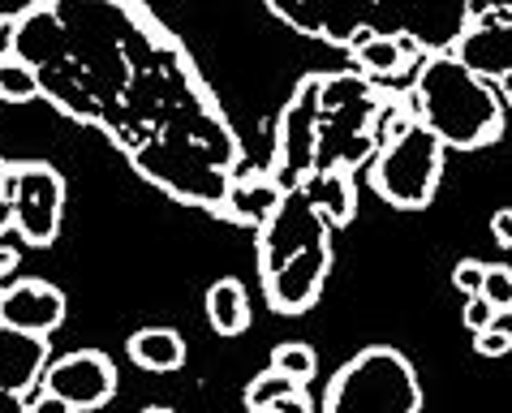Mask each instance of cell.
Returning a JSON list of instances; mask_svg holds the SVG:
<instances>
[{"label": "cell", "instance_id": "obj_1", "mask_svg": "<svg viewBox=\"0 0 512 413\" xmlns=\"http://www.w3.org/2000/svg\"><path fill=\"white\" fill-rule=\"evenodd\" d=\"M263 297L280 315H302L319 302L332 246H327V216L302 190H284L263 220L259 237Z\"/></svg>", "mask_w": 512, "mask_h": 413}, {"label": "cell", "instance_id": "obj_2", "mask_svg": "<svg viewBox=\"0 0 512 413\" xmlns=\"http://www.w3.org/2000/svg\"><path fill=\"white\" fill-rule=\"evenodd\" d=\"M414 108L418 121L444 147L474 151L504 134V108L487 78L469 74L452 52L431 56L414 78Z\"/></svg>", "mask_w": 512, "mask_h": 413}, {"label": "cell", "instance_id": "obj_3", "mask_svg": "<svg viewBox=\"0 0 512 413\" xmlns=\"http://www.w3.org/2000/svg\"><path fill=\"white\" fill-rule=\"evenodd\" d=\"M422 383L405 353L388 345L362 349L327 383L323 413H418Z\"/></svg>", "mask_w": 512, "mask_h": 413}, {"label": "cell", "instance_id": "obj_4", "mask_svg": "<svg viewBox=\"0 0 512 413\" xmlns=\"http://www.w3.org/2000/svg\"><path fill=\"white\" fill-rule=\"evenodd\" d=\"M444 142H439L422 121L401 117L392 138H383L379 155L371 160V190L396 211H422L439 190L444 173Z\"/></svg>", "mask_w": 512, "mask_h": 413}, {"label": "cell", "instance_id": "obj_5", "mask_svg": "<svg viewBox=\"0 0 512 413\" xmlns=\"http://www.w3.org/2000/svg\"><path fill=\"white\" fill-rule=\"evenodd\" d=\"M13 229L26 246L44 250L61 233L65 216V177L52 164H13Z\"/></svg>", "mask_w": 512, "mask_h": 413}, {"label": "cell", "instance_id": "obj_6", "mask_svg": "<svg viewBox=\"0 0 512 413\" xmlns=\"http://www.w3.org/2000/svg\"><path fill=\"white\" fill-rule=\"evenodd\" d=\"M44 388L69 401L78 413H91V409H104L117 396V366H112L108 353L78 349L44 370Z\"/></svg>", "mask_w": 512, "mask_h": 413}, {"label": "cell", "instance_id": "obj_7", "mask_svg": "<svg viewBox=\"0 0 512 413\" xmlns=\"http://www.w3.org/2000/svg\"><path fill=\"white\" fill-rule=\"evenodd\" d=\"M452 56L469 69V74L487 78V82H500L504 74H512V22L508 18H482V22H469Z\"/></svg>", "mask_w": 512, "mask_h": 413}, {"label": "cell", "instance_id": "obj_8", "mask_svg": "<svg viewBox=\"0 0 512 413\" xmlns=\"http://www.w3.org/2000/svg\"><path fill=\"white\" fill-rule=\"evenodd\" d=\"M0 323L48 336L65 323V293L48 280H18L0 289Z\"/></svg>", "mask_w": 512, "mask_h": 413}, {"label": "cell", "instance_id": "obj_9", "mask_svg": "<svg viewBox=\"0 0 512 413\" xmlns=\"http://www.w3.org/2000/svg\"><path fill=\"white\" fill-rule=\"evenodd\" d=\"M48 370V336L0 323V392L26 396Z\"/></svg>", "mask_w": 512, "mask_h": 413}, {"label": "cell", "instance_id": "obj_10", "mask_svg": "<svg viewBox=\"0 0 512 413\" xmlns=\"http://www.w3.org/2000/svg\"><path fill=\"white\" fill-rule=\"evenodd\" d=\"M130 358L134 366L151 370V375H173V370L186 366V340H181L173 327H142L130 336Z\"/></svg>", "mask_w": 512, "mask_h": 413}, {"label": "cell", "instance_id": "obj_11", "mask_svg": "<svg viewBox=\"0 0 512 413\" xmlns=\"http://www.w3.org/2000/svg\"><path fill=\"white\" fill-rule=\"evenodd\" d=\"M207 323L216 327L220 336H241L250 327V297H246V284L224 276L207 289Z\"/></svg>", "mask_w": 512, "mask_h": 413}, {"label": "cell", "instance_id": "obj_12", "mask_svg": "<svg viewBox=\"0 0 512 413\" xmlns=\"http://www.w3.org/2000/svg\"><path fill=\"white\" fill-rule=\"evenodd\" d=\"M414 61V44L401 35H366L358 48H353V65L371 78H396L405 74V65Z\"/></svg>", "mask_w": 512, "mask_h": 413}, {"label": "cell", "instance_id": "obj_13", "mask_svg": "<svg viewBox=\"0 0 512 413\" xmlns=\"http://www.w3.org/2000/svg\"><path fill=\"white\" fill-rule=\"evenodd\" d=\"M39 95V74L35 65L26 61L18 48H5L0 52V99L5 104H26V99Z\"/></svg>", "mask_w": 512, "mask_h": 413}, {"label": "cell", "instance_id": "obj_14", "mask_svg": "<svg viewBox=\"0 0 512 413\" xmlns=\"http://www.w3.org/2000/svg\"><path fill=\"white\" fill-rule=\"evenodd\" d=\"M272 370H280V375H289L297 383H310L319 370V358L306 340H284V345L272 349Z\"/></svg>", "mask_w": 512, "mask_h": 413}, {"label": "cell", "instance_id": "obj_15", "mask_svg": "<svg viewBox=\"0 0 512 413\" xmlns=\"http://www.w3.org/2000/svg\"><path fill=\"white\" fill-rule=\"evenodd\" d=\"M478 293L491 302L495 315H512V267H504V263L487 267V272H482V289Z\"/></svg>", "mask_w": 512, "mask_h": 413}, {"label": "cell", "instance_id": "obj_16", "mask_svg": "<svg viewBox=\"0 0 512 413\" xmlns=\"http://www.w3.org/2000/svg\"><path fill=\"white\" fill-rule=\"evenodd\" d=\"M254 413H315V401H310V392H306V383H297V388L289 392H276L272 401H263Z\"/></svg>", "mask_w": 512, "mask_h": 413}, {"label": "cell", "instance_id": "obj_17", "mask_svg": "<svg viewBox=\"0 0 512 413\" xmlns=\"http://www.w3.org/2000/svg\"><path fill=\"white\" fill-rule=\"evenodd\" d=\"M512 349V332H504V327H482V332H474V353L478 358H504V353Z\"/></svg>", "mask_w": 512, "mask_h": 413}, {"label": "cell", "instance_id": "obj_18", "mask_svg": "<svg viewBox=\"0 0 512 413\" xmlns=\"http://www.w3.org/2000/svg\"><path fill=\"white\" fill-rule=\"evenodd\" d=\"M482 272H487V263H478V259H461L457 267H452V284L465 293V297H474L482 289Z\"/></svg>", "mask_w": 512, "mask_h": 413}, {"label": "cell", "instance_id": "obj_19", "mask_svg": "<svg viewBox=\"0 0 512 413\" xmlns=\"http://www.w3.org/2000/svg\"><path fill=\"white\" fill-rule=\"evenodd\" d=\"M495 319H500V315H495L491 302H487L482 293H474V297L465 302V327H469V332H482V327H491Z\"/></svg>", "mask_w": 512, "mask_h": 413}, {"label": "cell", "instance_id": "obj_20", "mask_svg": "<svg viewBox=\"0 0 512 413\" xmlns=\"http://www.w3.org/2000/svg\"><path fill=\"white\" fill-rule=\"evenodd\" d=\"M9 181H13V164L0 160V237L13 229V190H9Z\"/></svg>", "mask_w": 512, "mask_h": 413}, {"label": "cell", "instance_id": "obj_21", "mask_svg": "<svg viewBox=\"0 0 512 413\" xmlns=\"http://www.w3.org/2000/svg\"><path fill=\"white\" fill-rule=\"evenodd\" d=\"M26 413H78L74 405H69V401H61V396H56V392H39L35 396V401H26Z\"/></svg>", "mask_w": 512, "mask_h": 413}, {"label": "cell", "instance_id": "obj_22", "mask_svg": "<svg viewBox=\"0 0 512 413\" xmlns=\"http://www.w3.org/2000/svg\"><path fill=\"white\" fill-rule=\"evenodd\" d=\"M491 237L500 241L504 250H512V207H500V211L491 216Z\"/></svg>", "mask_w": 512, "mask_h": 413}, {"label": "cell", "instance_id": "obj_23", "mask_svg": "<svg viewBox=\"0 0 512 413\" xmlns=\"http://www.w3.org/2000/svg\"><path fill=\"white\" fill-rule=\"evenodd\" d=\"M0 413H26V396H18V392H0Z\"/></svg>", "mask_w": 512, "mask_h": 413}, {"label": "cell", "instance_id": "obj_24", "mask_svg": "<svg viewBox=\"0 0 512 413\" xmlns=\"http://www.w3.org/2000/svg\"><path fill=\"white\" fill-rule=\"evenodd\" d=\"M18 272V250H9V246H0V280Z\"/></svg>", "mask_w": 512, "mask_h": 413}, {"label": "cell", "instance_id": "obj_25", "mask_svg": "<svg viewBox=\"0 0 512 413\" xmlns=\"http://www.w3.org/2000/svg\"><path fill=\"white\" fill-rule=\"evenodd\" d=\"M500 95H504L508 104H512V74H504V78H500Z\"/></svg>", "mask_w": 512, "mask_h": 413}, {"label": "cell", "instance_id": "obj_26", "mask_svg": "<svg viewBox=\"0 0 512 413\" xmlns=\"http://www.w3.org/2000/svg\"><path fill=\"white\" fill-rule=\"evenodd\" d=\"M142 413H173V409H164V405H151V409H142Z\"/></svg>", "mask_w": 512, "mask_h": 413}]
</instances>
